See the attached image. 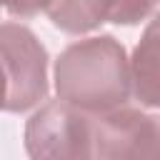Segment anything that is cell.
<instances>
[{
    "instance_id": "ba28073f",
    "label": "cell",
    "mask_w": 160,
    "mask_h": 160,
    "mask_svg": "<svg viewBox=\"0 0 160 160\" xmlns=\"http://www.w3.org/2000/svg\"><path fill=\"white\" fill-rule=\"evenodd\" d=\"M50 2L52 0H2L5 10L10 15H18V18H30L40 10H48Z\"/></svg>"
},
{
    "instance_id": "7a4b0ae2",
    "label": "cell",
    "mask_w": 160,
    "mask_h": 160,
    "mask_svg": "<svg viewBox=\"0 0 160 160\" xmlns=\"http://www.w3.org/2000/svg\"><path fill=\"white\" fill-rule=\"evenodd\" d=\"M2 72L8 112H25L48 95V50L20 22H2Z\"/></svg>"
},
{
    "instance_id": "3957f363",
    "label": "cell",
    "mask_w": 160,
    "mask_h": 160,
    "mask_svg": "<svg viewBox=\"0 0 160 160\" xmlns=\"http://www.w3.org/2000/svg\"><path fill=\"white\" fill-rule=\"evenodd\" d=\"M95 128L72 105L50 100L25 125V150L30 160H90Z\"/></svg>"
},
{
    "instance_id": "52a82bcc",
    "label": "cell",
    "mask_w": 160,
    "mask_h": 160,
    "mask_svg": "<svg viewBox=\"0 0 160 160\" xmlns=\"http://www.w3.org/2000/svg\"><path fill=\"white\" fill-rule=\"evenodd\" d=\"M155 5H158V0H112L110 22H115V25H135V22L145 20L152 12Z\"/></svg>"
},
{
    "instance_id": "6da1fadb",
    "label": "cell",
    "mask_w": 160,
    "mask_h": 160,
    "mask_svg": "<svg viewBox=\"0 0 160 160\" xmlns=\"http://www.w3.org/2000/svg\"><path fill=\"white\" fill-rule=\"evenodd\" d=\"M58 98L95 118L125 108L132 90V68L125 48L112 35L68 45L55 62Z\"/></svg>"
},
{
    "instance_id": "9c48e42d",
    "label": "cell",
    "mask_w": 160,
    "mask_h": 160,
    "mask_svg": "<svg viewBox=\"0 0 160 160\" xmlns=\"http://www.w3.org/2000/svg\"><path fill=\"white\" fill-rule=\"evenodd\" d=\"M90 160H102V158H90Z\"/></svg>"
},
{
    "instance_id": "277c9868",
    "label": "cell",
    "mask_w": 160,
    "mask_h": 160,
    "mask_svg": "<svg viewBox=\"0 0 160 160\" xmlns=\"http://www.w3.org/2000/svg\"><path fill=\"white\" fill-rule=\"evenodd\" d=\"M95 150L102 160H160V115L122 108L100 118Z\"/></svg>"
},
{
    "instance_id": "5b68a950",
    "label": "cell",
    "mask_w": 160,
    "mask_h": 160,
    "mask_svg": "<svg viewBox=\"0 0 160 160\" xmlns=\"http://www.w3.org/2000/svg\"><path fill=\"white\" fill-rule=\"evenodd\" d=\"M132 92L145 108H160V12L145 28L132 58Z\"/></svg>"
},
{
    "instance_id": "8992f818",
    "label": "cell",
    "mask_w": 160,
    "mask_h": 160,
    "mask_svg": "<svg viewBox=\"0 0 160 160\" xmlns=\"http://www.w3.org/2000/svg\"><path fill=\"white\" fill-rule=\"evenodd\" d=\"M112 0H52L48 15L55 28L70 35H82L110 20Z\"/></svg>"
}]
</instances>
